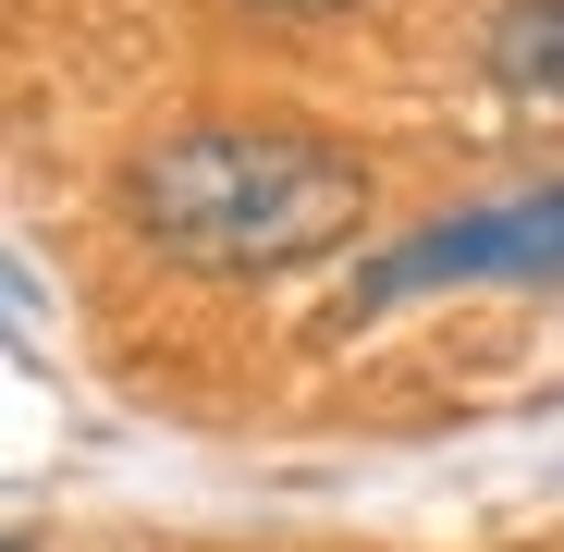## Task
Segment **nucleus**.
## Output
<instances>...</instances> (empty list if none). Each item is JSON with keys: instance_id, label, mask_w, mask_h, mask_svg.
Masks as SVG:
<instances>
[{"instance_id": "1", "label": "nucleus", "mask_w": 564, "mask_h": 552, "mask_svg": "<svg viewBox=\"0 0 564 552\" xmlns=\"http://www.w3.org/2000/svg\"><path fill=\"white\" fill-rule=\"evenodd\" d=\"M111 197L184 270H295L368 221V160L307 123H184L123 160Z\"/></svg>"}, {"instance_id": "3", "label": "nucleus", "mask_w": 564, "mask_h": 552, "mask_svg": "<svg viewBox=\"0 0 564 552\" xmlns=\"http://www.w3.org/2000/svg\"><path fill=\"white\" fill-rule=\"evenodd\" d=\"M491 86L516 111L564 123V0H503L491 13Z\"/></svg>"}, {"instance_id": "4", "label": "nucleus", "mask_w": 564, "mask_h": 552, "mask_svg": "<svg viewBox=\"0 0 564 552\" xmlns=\"http://www.w3.org/2000/svg\"><path fill=\"white\" fill-rule=\"evenodd\" d=\"M258 13H282V25H307V13H332V0H258Z\"/></svg>"}, {"instance_id": "2", "label": "nucleus", "mask_w": 564, "mask_h": 552, "mask_svg": "<svg viewBox=\"0 0 564 552\" xmlns=\"http://www.w3.org/2000/svg\"><path fill=\"white\" fill-rule=\"evenodd\" d=\"M552 270H564V184H516L491 209H454V221H417L405 246H381L356 270V320L442 295V283H552Z\"/></svg>"}]
</instances>
